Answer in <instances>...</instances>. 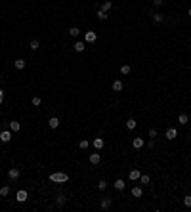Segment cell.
I'll list each match as a JSON object with an SVG mask.
<instances>
[{
	"instance_id": "cell-25",
	"label": "cell",
	"mask_w": 191,
	"mask_h": 212,
	"mask_svg": "<svg viewBox=\"0 0 191 212\" xmlns=\"http://www.w3.org/2000/svg\"><path fill=\"white\" fill-rule=\"evenodd\" d=\"M0 195H2V197H8L10 195V185H2V187H0Z\"/></svg>"
},
{
	"instance_id": "cell-27",
	"label": "cell",
	"mask_w": 191,
	"mask_h": 212,
	"mask_svg": "<svg viewBox=\"0 0 191 212\" xmlns=\"http://www.w3.org/2000/svg\"><path fill=\"white\" fill-rule=\"evenodd\" d=\"M98 17H100L101 19V21H105V19H107V12H103V10H98Z\"/></svg>"
},
{
	"instance_id": "cell-28",
	"label": "cell",
	"mask_w": 191,
	"mask_h": 212,
	"mask_svg": "<svg viewBox=\"0 0 191 212\" xmlns=\"http://www.w3.org/2000/svg\"><path fill=\"white\" fill-rule=\"evenodd\" d=\"M140 182H141V184H143V185H147V184H149V182H151V178H149V176H147V174H143V176H140Z\"/></svg>"
},
{
	"instance_id": "cell-20",
	"label": "cell",
	"mask_w": 191,
	"mask_h": 212,
	"mask_svg": "<svg viewBox=\"0 0 191 212\" xmlns=\"http://www.w3.org/2000/svg\"><path fill=\"white\" fill-rule=\"evenodd\" d=\"M29 48H31L33 52H35V50H38V48H40V42H38L37 38H35V40H31V42H29Z\"/></svg>"
},
{
	"instance_id": "cell-21",
	"label": "cell",
	"mask_w": 191,
	"mask_h": 212,
	"mask_svg": "<svg viewBox=\"0 0 191 212\" xmlns=\"http://www.w3.org/2000/svg\"><path fill=\"white\" fill-rule=\"evenodd\" d=\"M101 208H103V210H109L111 208V199H101Z\"/></svg>"
},
{
	"instance_id": "cell-26",
	"label": "cell",
	"mask_w": 191,
	"mask_h": 212,
	"mask_svg": "<svg viewBox=\"0 0 191 212\" xmlns=\"http://www.w3.org/2000/svg\"><path fill=\"white\" fill-rule=\"evenodd\" d=\"M130 71H132L130 65H122V67H120V73H122V75H130Z\"/></svg>"
},
{
	"instance_id": "cell-18",
	"label": "cell",
	"mask_w": 191,
	"mask_h": 212,
	"mask_svg": "<svg viewBox=\"0 0 191 212\" xmlns=\"http://www.w3.org/2000/svg\"><path fill=\"white\" fill-rule=\"evenodd\" d=\"M14 67H15V69H19V71L25 69V59H15L14 61Z\"/></svg>"
},
{
	"instance_id": "cell-3",
	"label": "cell",
	"mask_w": 191,
	"mask_h": 212,
	"mask_svg": "<svg viewBox=\"0 0 191 212\" xmlns=\"http://www.w3.org/2000/svg\"><path fill=\"white\" fill-rule=\"evenodd\" d=\"M27 197H29V193L25 191V189H19V191H17V195H15L17 203H25V201H27Z\"/></svg>"
},
{
	"instance_id": "cell-8",
	"label": "cell",
	"mask_w": 191,
	"mask_h": 212,
	"mask_svg": "<svg viewBox=\"0 0 191 212\" xmlns=\"http://www.w3.org/2000/svg\"><path fill=\"white\" fill-rule=\"evenodd\" d=\"M96 38H98V35H96L94 31H88L86 35H84V40L86 42H96Z\"/></svg>"
},
{
	"instance_id": "cell-1",
	"label": "cell",
	"mask_w": 191,
	"mask_h": 212,
	"mask_svg": "<svg viewBox=\"0 0 191 212\" xmlns=\"http://www.w3.org/2000/svg\"><path fill=\"white\" fill-rule=\"evenodd\" d=\"M50 182L65 184V182H69V174H65V172H52V174H50Z\"/></svg>"
},
{
	"instance_id": "cell-7",
	"label": "cell",
	"mask_w": 191,
	"mask_h": 212,
	"mask_svg": "<svg viewBox=\"0 0 191 212\" xmlns=\"http://www.w3.org/2000/svg\"><path fill=\"white\" fill-rule=\"evenodd\" d=\"M140 176H141V172L138 170V168H134V170H130V174H128V178L132 182H136V180H140Z\"/></svg>"
},
{
	"instance_id": "cell-31",
	"label": "cell",
	"mask_w": 191,
	"mask_h": 212,
	"mask_svg": "<svg viewBox=\"0 0 191 212\" xmlns=\"http://www.w3.org/2000/svg\"><path fill=\"white\" fill-rule=\"evenodd\" d=\"M105 187H107V182H105V180H100V182H98V189H101V191H103Z\"/></svg>"
},
{
	"instance_id": "cell-16",
	"label": "cell",
	"mask_w": 191,
	"mask_h": 212,
	"mask_svg": "<svg viewBox=\"0 0 191 212\" xmlns=\"http://www.w3.org/2000/svg\"><path fill=\"white\" fill-rule=\"evenodd\" d=\"M63 203H65V195L63 193H57V195H55V204H57V206H63Z\"/></svg>"
},
{
	"instance_id": "cell-36",
	"label": "cell",
	"mask_w": 191,
	"mask_h": 212,
	"mask_svg": "<svg viewBox=\"0 0 191 212\" xmlns=\"http://www.w3.org/2000/svg\"><path fill=\"white\" fill-rule=\"evenodd\" d=\"M0 97H4V90L2 88H0Z\"/></svg>"
},
{
	"instance_id": "cell-23",
	"label": "cell",
	"mask_w": 191,
	"mask_h": 212,
	"mask_svg": "<svg viewBox=\"0 0 191 212\" xmlns=\"http://www.w3.org/2000/svg\"><path fill=\"white\" fill-rule=\"evenodd\" d=\"M111 8H113V4H111V0H105L103 4H101V10H103V12H109Z\"/></svg>"
},
{
	"instance_id": "cell-2",
	"label": "cell",
	"mask_w": 191,
	"mask_h": 212,
	"mask_svg": "<svg viewBox=\"0 0 191 212\" xmlns=\"http://www.w3.org/2000/svg\"><path fill=\"white\" fill-rule=\"evenodd\" d=\"M10 139H12V130H2V132H0V142L8 143Z\"/></svg>"
},
{
	"instance_id": "cell-37",
	"label": "cell",
	"mask_w": 191,
	"mask_h": 212,
	"mask_svg": "<svg viewBox=\"0 0 191 212\" xmlns=\"http://www.w3.org/2000/svg\"><path fill=\"white\" fill-rule=\"evenodd\" d=\"M187 15H189V17H191V8H189V12H187Z\"/></svg>"
},
{
	"instance_id": "cell-6",
	"label": "cell",
	"mask_w": 191,
	"mask_h": 212,
	"mask_svg": "<svg viewBox=\"0 0 191 212\" xmlns=\"http://www.w3.org/2000/svg\"><path fill=\"white\" fill-rule=\"evenodd\" d=\"M113 185H115V189H118V191H122V189L126 187V182H124L122 178H118V180H115V184H113Z\"/></svg>"
},
{
	"instance_id": "cell-22",
	"label": "cell",
	"mask_w": 191,
	"mask_h": 212,
	"mask_svg": "<svg viewBox=\"0 0 191 212\" xmlns=\"http://www.w3.org/2000/svg\"><path fill=\"white\" fill-rule=\"evenodd\" d=\"M136 126H138V122H136L134 119H128V120H126V128H128V130H134Z\"/></svg>"
},
{
	"instance_id": "cell-35",
	"label": "cell",
	"mask_w": 191,
	"mask_h": 212,
	"mask_svg": "<svg viewBox=\"0 0 191 212\" xmlns=\"http://www.w3.org/2000/svg\"><path fill=\"white\" fill-rule=\"evenodd\" d=\"M153 4L155 6H161V4H163V0H153Z\"/></svg>"
},
{
	"instance_id": "cell-17",
	"label": "cell",
	"mask_w": 191,
	"mask_h": 212,
	"mask_svg": "<svg viewBox=\"0 0 191 212\" xmlns=\"http://www.w3.org/2000/svg\"><path fill=\"white\" fill-rule=\"evenodd\" d=\"M151 19H153V23H163V21H164V15L163 14H153V17H151Z\"/></svg>"
},
{
	"instance_id": "cell-24",
	"label": "cell",
	"mask_w": 191,
	"mask_h": 212,
	"mask_svg": "<svg viewBox=\"0 0 191 212\" xmlns=\"http://www.w3.org/2000/svg\"><path fill=\"white\" fill-rule=\"evenodd\" d=\"M178 122H180V124H187V122H189V119H187L185 113H182V115L178 117Z\"/></svg>"
},
{
	"instance_id": "cell-34",
	"label": "cell",
	"mask_w": 191,
	"mask_h": 212,
	"mask_svg": "<svg viewBox=\"0 0 191 212\" xmlns=\"http://www.w3.org/2000/svg\"><path fill=\"white\" fill-rule=\"evenodd\" d=\"M183 204H185V206H191V195H187V197L183 199Z\"/></svg>"
},
{
	"instance_id": "cell-10",
	"label": "cell",
	"mask_w": 191,
	"mask_h": 212,
	"mask_svg": "<svg viewBox=\"0 0 191 212\" xmlns=\"http://www.w3.org/2000/svg\"><path fill=\"white\" fill-rule=\"evenodd\" d=\"M132 145H134V149H141L143 145H145V142L141 138H134V142H132Z\"/></svg>"
},
{
	"instance_id": "cell-39",
	"label": "cell",
	"mask_w": 191,
	"mask_h": 212,
	"mask_svg": "<svg viewBox=\"0 0 191 212\" xmlns=\"http://www.w3.org/2000/svg\"><path fill=\"white\" fill-rule=\"evenodd\" d=\"M151 2H153V0H151Z\"/></svg>"
},
{
	"instance_id": "cell-38",
	"label": "cell",
	"mask_w": 191,
	"mask_h": 212,
	"mask_svg": "<svg viewBox=\"0 0 191 212\" xmlns=\"http://www.w3.org/2000/svg\"><path fill=\"white\" fill-rule=\"evenodd\" d=\"M0 105H2V97H0Z\"/></svg>"
},
{
	"instance_id": "cell-12",
	"label": "cell",
	"mask_w": 191,
	"mask_h": 212,
	"mask_svg": "<svg viewBox=\"0 0 191 212\" xmlns=\"http://www.w3.org/2000/svg\"><path fill=\"white\" fill-rule=\"evenodd\" d=\"M100 161H101L100 153H92V155H90V162H92V164H100Z\"/></svg>"
},
{
	"instance_id": "cell-19",
	"label": "cell",
	"mask_w": 191,
	"mask_h": 212,
	"mask_svg": "<svg viewBox=\"0 0 191 212\" xmlns=\"http://www.w3.org/2000/svg\"><path fill=\"white\" fill-rule=\"evenodd\" d=\"M69 35H71V37H75V38L80 37V29H78V27H71V29H69Z\"/></svg>"
},
{
	"instance_id": "cell-32",
	"label": "cell",
	"mask_w": 191,
	"mask_h": 212,
	"mask_svg": "<svg viewBox=\"0 0 191 212\" xmlns=\"http://www.w3.org/2000/svg\"><path fill=\"white\" fill-rule=\"evenodd\" d=\"M31 103H33L35 107H37V105H40V103H42V99H40V97H37V96H35V97L31 99Z\"/></svg>"
},
{
	"instance_id": "cell-13",
	"label": "cell",
	"mask_w": 191,
	"mask_h": 212,
	"mask_svg": "<svg viewBox=\"0 0 191 212\" xmlns=\"http://www.w3.org/2000/svg\"><path fill=\"white\" fill-rule=\"evenodd\" d=\"M48 126H50V128H57V126H59V119H57V117H50Z\"/></svg>"
},
{
	"instance_id": "cell-33",
	"label": "cell",
	"mask_w": 191,
	"mask_h": 212,
	"mask_svg": "<svg viewBox=\"0 0 191 212\" xmlns=\"http://www.w3.org/2000/svg\"><path fill=\"white\" fill-rule=\"evenodd\" d=\"M147 134H149V138H157V130H155V128H149V132H147Z\"/></svg>"
},
{
	"instance_id": "cell-14",
	"label": "cell",
	"mask_w": 191,
	"mask_h": 212,
	"mask_svg": "<svg viewBox=\"0 0 191 212\" xmlns=\"http://www.w3.org/2000/svg\"><path fill=\"white\" fill-rule=\"evenodd\" d=\"M178 136V130L176 128H168L166 130V139H174Z\"/></svg>"
},
{
	"instance_id": "cell-30",
	"label": "cell",
	"mask_w": 191,
	"mask_h": 212,
	"mask_svg": "<svg viewBox=\"0 0 191 212\" xmlns=\"http://www.w3.org/2000/svg\"><path fill=\"white\" fill-rule=\"evenodd\" d=\"M78 145H80V149H88L90 142H88V139H80V143H78Z\"/></svg>"
},
{
	"instance_id": "cell-11",
	"label": "cell",
	"mask_w": 191,
	"mask_h": 212,
	"mask_svg": "<svg viewBox=\"0 0 191 212\" xmlns=\"http://www.w3.org/2000/svg\"><path fill=\"white\" fill-rule=\"evenodd\" d=\"M122 88H124L122 80H115L113 82V92H122Z\"/></svg>"
},
{
	"instance_id": "cell-4",
	"label": "cell",
	"mask_w": 191,
	"mask_h": 212,
	"mask_svg": "<svg viewBox=\"0 0 191 212\" xmlns=\"http://www.w3.org/2000/svg\"><path fill=\"white\" fill-rule=\"evenodd\" d=\"M92 145H94V147L98 149V151H100V149H103V147H105V142H103V138H94Z\"/></svg>"
},
{
	"instance_id": "cell-15",
	"label": "cell",
	"mask_w": 191,
	"mask_h": 212,
	"mask_svg": "<svg viewBox=\"0 0 191 212\" xmlns=\"http://www.w3.org/2000/svg\"><path fill=\"white\" fill-rule=\"evenodd\" d=\"M10 130H12V132H19V130H21V124H19L17 120H12V122H10Z\"/></svg>"
},
{
	"instance_id": "cell-9",
	"label": "cell",
	"mask_w": 191,
	"mask_h": 212,
	"mask_svg": "<svg viewBox=\"0 0 191 212\" xmlns=\"http://www.w3.org/2000/svg\"><path fill=\"white\" fill-rule=\"evenodd\" d=\"M73 48H75V52H84V48H86V44H84V42L82 40H77L73 44Z\"/></svg>"
},
{
	"instance_id": "cell-29",
	"label": "cell",
	"mask_w": 191,
	"mask_h": 212,
	"mask_svg": "<svg viewBox=\"0 0 191 212\" xmlns=\"http://www.w3.org/2000/svg\"><path fill=\"white\" fill-rule=\"evenodd\" d=\"M132 195H134V197H141V187H138V185H136V187H132Z\"/></svg>"
},
{
	"instance_id": "cell-5",
	"label": "cell",
	"mask_w": 191,
	"mask_h": 212,
	"mask_svg": "<svg viewBox=\"0 0 191 212\" xmlns=\"http://www.w3.org/2000/svg\"><path fill=\"white\" fill-rule=\"evenodd\" d=\"M8 178L10 180H17L19 178V168H10L8 170Z\"/></svg>"
}]
</instances>
